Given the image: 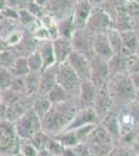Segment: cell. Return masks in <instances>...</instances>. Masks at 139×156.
I'll return each instance as SVG.
<instances>
[{
	"mask_svg": "<svg viewBox=\"0 0 139 156\" xmlns=\"http://www.w3.org/2000/svg\"><path fill=\"white\" fill-rule=\"evenodd\" d=\"M56 70L57 65H53L44 69L41 72V83H40V94L47 95L48 92L56 84Z\"/></svg>",
	"mask_w": 139,
	"mask_h": 156,
	"instance_id": "obj_6",
	"label": "cell"
},
{
	"mask_svg": "<svg viewBox=\"0 0 139 156\" xmlns=\"http://www.w3.org/2000/svg\"><path fill=\"white\" fill-rule=\"evenodd\" d=\"M12 72L5 68H0V90H6L9 89L12 81Z\"/></svg>",
	"mask_w": 139,
	"mask_h": 156,
	"instance_id": "obj_17",
	"label": "cell"
},
{
	"mask_svg": "<svg viewBox=\"0 0 139 156\" xmlns=\"http://www.w3.org/2000/svg\"><path fill=\"white\" fill-rule=\"evenodd\" d=\"M21 28H23V26L19 23L18 20L1 18L0 20V37L2 40L6 39L9 34Z\"/></svg>",
	"mask_w": 139,
	"mask_h": 156,
	"instance_id": "obj_9",
	"label": "cell"
},
{
	"mask_svg": "<svg viewBox=\"0 0 139 156\" xmlns=\"http://www.w3.org/2000/svg\"><path fill=\"white\" fill-rule=\"evenodd\" d=\"M52 46L56 65L67 62L68 57L73 52L72 42L69 37H57L55 39H52Z\"/></svg>",
	"mask_w": 139,
	"mask_h": 156,
	"instance_id": "obj_3",
	"label": "cell"
},
{
	"mask_svg": "<svg viewBox=\"0 0 139 156\" xmlns=\"http://www.w3.org/2000/svg\"><path fill=\"white\" fill-rule=\"evenodd\" d=\"M17 56L11 48H6L0 52V68H5V69H11L14 65Z\"/></svg>",
	"mask_w": 139,
	"mask_h": 156,
	"instance_id": "obj_15",
	"label": "cell"
},
{
	"mask_svg": "<svg viewBox=\"0 0 139 156\" xmlns=\"http://www.w3.org/2000/svg\"><path fill=\"white\" fill-rule=\"evenodd\" d=\"M3 6H5V2H4V0H0V11H1Z\"/></svg>",
	"mask_w": 139,
	"mask_h": 156,
	"instance_id": "obj_22",
	"label": "cell"
},
{
	"mask_svg": "<svg viewBox=\"0 0 139 156\" xmlns=\"http://www.w3.org/2000/svg\"><path fill=\"white\" fill-rule=\"evenodd\" d=\"M9 89L20 96L25 95V77H14Z\"/></svg>",
	"mask_w": 139,
	"mask_h": 156,
	"instance_id": "obj_18",
	"label": "cell"
},
{
	"mask_svg": "<svg viewBox=\"0 0 139 156\" xmlns=\"http://www.w3.org/2000/svg\"><path fill=\"white\" fill-rule=\"evenodd\" d=\"M14 77H25L29 73V68L27 65L26 57L19 56L15 60L14 65L9 69Z\"/></svg>",
	"mask_w": 139,
	"mask_h": 156,
	"instance_id": "obj_12",
	"label": "cell"
},
{
	"mask_svg": "<svg viewBox=\"0 0 139 156\" xmlns=\"http://www.w3.org/2000/svg\"><path fill=\"white\" fill-rule=\"evenodd\" d=\"M15 127L9 121H0V153L6 152L15 144Z\"/></svg>",
	"mask_w": 139,
	"mask_h": 156,
	"instance_id": "obj_4",
	"label": "cell"
},
{
	"mask_svg": "<svg viewBox=\"0 0 139 156\" xmlns=\"http://www.w3.org/2000/svg\"><path fill=\"white\" fill-rule=\"evenodd\" d=\"M27 110V108L22 104L21 102H17L14 104L7 105L5 109V121L9 122H16L20 117H22L25 112Z\"/></svg>",
	"mask_w": 139,
	"mask_h": 156,
	"instance_id": "obj_11",
	"label": "cell"
},
{
	"mask_svg": "<svg viewBox=\"0 0 139 156\" xmlns=\"http://www.w3.org/2000/svg\"><path fill=\"white\" fill-rule=\"evenodd\" d=\"M26 60L29 68V72H42L44 62H43V58L37 49L27 55Z\"/></svg>",
	"mask_w": 139,
	"mask_h": 156,
	"instance_id": "obj_13",
	"label": "cell"
},
{
	"mask_svg": "<svg viewBox=\"0 0 139 156\" xmlns=\"http://www.w3.org/2000/svg\"><path fill=\"white\" fill-rule=\"evenodd\" d=\"M4 2H5L6 6L19 9V0H4Z\"/></svg>",
	"mask_w": 139,
	"mask_h": 156,
	"instance_id": "obj_20",
	"label": "cell"
},
{
	"mask_svg": "<svg viewBox=\"0 0 139 156\" xmlns=\"http://www.w3.org/2000/svg\"><path fill=\"white\" fill-rule=\"evenodd\" d=\"M0 20H1V17H0Z\"/></svg>",
	"mask_w": 139,
	"mask_h": 156,
	"instance_id": "obj_23",
	"label": "cell"
},
{
	"mask_svg": "<svg viewBox=\"0 0 139 156\" xmlns=\"http://www.w3.org/2000/svg\"><path fill=\"white\" fill-rule=\"evenodd\" d=\"M47 97H48V99H49V101L51 102V104H55V103L67 101L68 93L65 92L60 85H58L56 83L49 92H48Z\"/></svg>",
	"mask_w": 139,
	"mask_h": 156,
	"instance_id": "obj_14",
	"label": "cell"
},
{
	"mask_svg": "<svg viewBox=\"0 0 139 156\" xmlns=\"http://www.w3.org/2000/svg\"><path fill=\"white\" fill-rule=\"evenodd\" d=\"M41 83V72H29L25 76V95L34 96L39 93Z\"/></svg>",
	"mask_w": 139,
	"mask_h": 156,
	"instance_id": "obj_8",
	"label": "cell"
},
{
	"mask_svg": "<svg viewBox=\"0 0 139 156\" xmlns=\"http://www.w3.org/2000/svg\"><path fill=\"white\" fill-rule=\"evenodd\" d=\"M37 51H39L40 54H41V56L43 58V62H44L43 70L56 64V62H55L54 51H53L52 40L39 42V44H37Z\"/></svg>",
	"mask_w": 139,
	"mask_h": 156,
	"instance_id": "obj_7",
	"label": "cell"
},
{
	"mask_svg": "<svg viewBox=\"0 0 139 156\" xmlns=\"http://www.w3.org/2000/svg\"><path fill=\"white\" fill-rule=\"evenodd\" d=\"M34 101L32 104V109L37 114L40 118L42 119V117L48 112V109L51 106V102L49 101L47 95L45 94H40L37 93L36 95H34Z\"/></svg>",
	"mask_w": 139,
	"mask_h": 156,
	"instance_id": "obj_10",
	"label": "cell"
},
{
	"mask_svg": "<svg viewBox=\"0 0 139 156\" xmlns=\"http://www.w3.org/2000/svg\"><path fill=\"white\" fill-rule=\"evenodd\" d=\"M67 62L74 69V71L77 73L79 78H82L83 75L86 76V75L90 74V67L88 65L86 57H84L83 54H80L73 50V52L68 57Z\"/></svg>",
	"mask_w": 139,
	"mask_h": 156,
	"instance_id": "obj_5",
	"label": "cell"
},
{
	"mask_svg": "<svg viewBox=\"0 0 139 156\" xmlns=\"http://www.w3.org/2000/svg\"><path fill=\"white\" fill-rule=\"evenodd\" d=\"M80 78L77 73L67 62L57 65L56 70V83L64 89L65 92L76 93L80 89Z\"/></svg>",
	"mask_w": 139,
	"mask_h": 156,
	"instance_id": "obj_2",
	"label": "cell"
},
{
	"mask_svg": "<svg viewBox=\"0 0 139 156\" xmlns=\"http://www.w3.org/2000/svg\"><path fill=\"white\" fill-rule=\"evenodd\" d=\"M33 1L36 4H39L40 6H42V7L46 6L47 4H48V0H33Z\"/></svg>",
	"mask_w": 139,
	"mask_h": 156,
	"instance_id": "obj_21",
	"label": "cell"
},
{
	"mask_svg": "<svg viewBox=\"0 0 139 156\" xmlns=\"http://www.w3.org/2000/svg\"><path fill=\"white\" fill-rule=\"evenodd\" d=\"M15 132L21 138H31L35 133L42 129L41 118L32 108H29L25 114L15 122Z\"/></svg>",
	"mask_w": 139,
	"mask_h": 156,
	"instance_id": "obj_1",
	"label": "cell"
},
{
	"mask_svg": "<svg viewBox=\"0 0 139 156\" xmlns=\"http://www.w3.org/2000/svg\"><path fill=\"white\" fill-rule=\"evenodd\" d=\"M36 20L37 18H35L33 15L30 14L26 9H19V18H18V21H19V23L24 28H27L32 23H34Z\"/></svg>",
	"mask_w": 139,
	"mask_h": 156,
	"instance_id": "obj_16",
	"label": "cell"
},
{
	"mask_svg": "<svg viewBox=\"0 0 139 156\" xmlns=\"http://www.w3.org/2000/svg\"><path fill=\"white\" fill-rule=\"evenodd\" d=\"M0 17L4 19H11V20H18L19 18V9L16 7H9L3 6L0 11Z\"/></svg>",
	"mask_w": 139,
	"mask_h": 156,
	"instance_id": "obj_19",
	"label": "cell"
}]
</instances>
